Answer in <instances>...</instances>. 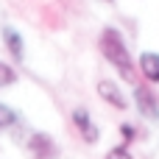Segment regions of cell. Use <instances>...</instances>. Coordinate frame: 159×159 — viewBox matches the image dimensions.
<instances>
[{
  "instance_id": "obj_7",
  "label": "cell",
  "mask_w": 159,
  "mask_h": 159,
  "mask_svg": "<svg viewBox=\"0 0 159 159\" xmlns=\"http://www.w3.org/2000/svg\"><path fill=\"white\" fill-rule=\"evenodd\" d=\"M3 45H6L8 56H11L14 61H22V59H25V45H22V36H20L17 28H11V25L3 28Z\"/></svg>"
},
{
  "instance_id": "obj_4",
  "label": "cell",
  "mask_w": 159,
  "mask_h": 159,
  "mask_svg": "<svg viewBox=\"0 0 159 159\" xmlns=\"http://www.w3.org/2000/svg\"><path fill=\"white\" fill-rule=\"evenodd\" d=\"M134 106L145 120H159V98L148 87H134Z\"/></svg>"
},
{
  "instance_id": "obj_3",
  "label": "cell",
  "mask_w": 159,
  "mask_h": 159,
  "mask_svg": "<svg viewBox=\"0 0 159 159\" xmlns=\"http://www.w3.org/2000/svg\"><path fill=\"white\" fill-rule=\"evenodd\" d=\"M28 154L34 159H56L59 157V145H56V140L50 134L36 131V134L28 137Z\"/></svg>"
},
{
  "instance_id": "obj_12",
  "label": "cell",
  "mask_w": 159,
  "mask_h": 159,
  "mask_svg": "<svg viewBox=\"0 0 159 159\" xmlns=\"http://www.w3.org/2000/svg\"><path fill=\"white\" fill-rule=\"evenodd\" d=\"M106 3H112V0H106Z\"/></svg>"
},
{
  "instance_id": "obj_6",
  "label": "cell",
  "mask_w": 159,
  "mask_h": 159,
  "mask_svg": "<svg viewBox=\"0 0 159 159\" xmlns=\"http://www.w3.org/2000/svg\"><path fill=\"white\" fill-rule=\"evenodd\" d=\"M140 75L148 84H159V53L157 50H143L140 53Z\"/></svg>"
},
{
  "instance_id": "obj_11",
  "label": "cell",
  "mask_w": 159,
  "mask_h": 159,
  "mask_svg": "<svg viewBox=\"0 0 159 159\" xmlns=\"http://www.w3.org/2000/svg\"><path fill=\"white\" fill-rule=\"evenodd\" d=\"M120 134H123V145H131V143L137 140V131H134L131 123H123V126H120Z\"/></svg>"
},
{
  "instance_id": "obj_8",
  "label": "cell",
  "mask_w": 159,
  "mask_h": 159,
  "mask_svg": "<svg viewBox=\"0 0 159 159\" xmlns=\"http://www.w3.org/2000/svg\"><path fill=\"white\" fill-rule=\"evenodd\" d=\"M20 123V115L11 109V106H6V103H0V131H6V129H11V126H17Z\"/></svg>"
},
{
  "instance_id": "obj_1",
  "label": "cell",
  "mask_w": 159,
  "mask_h": 159,
  "mask_svg": "<svg viewBox=\"0 0 159 159\" xmlns=\"http://www.w3.org/2000/svg\"><path fill=\"white\" fill-rule=\"evenodd\" d=\"M98 48H101L103 59L117 70V75H120L123 81L137 84V64H134V59H131V53H129V45H126V39H123V34H120L117 28L106 25V28L101 31V36H98Z\"/></svg>"
},
{
  "instance_id": "obj_10",
  "label": "cell",
  "mask_w": 159,
  "mask_h": 159,
  "mask_svg": "<svg viewBox=\"0 0 159 159\" xmlns=\"http://www.w3.org/2000/svg\"><path fill=\"white\" fill-rule=\"evenodd\" d=\"M103 159H134V154L129 151V145H123V143H120V145H115V148H109V151H106V157H103Z\"/></svg>"
},
{
  "instance_id": "obj_2",
  "label": "cell",
  "mask_w": 159,
  "mask_h": 159,
  "mask_svg": "<svg viewBox=\"0 0 159 159\" xmlns=\"http://www.w3.org/2000/svg\"><path fill=\"white\" fill-rule=\"evenodd\" d=\"M70 120H73V126H75V131H78V137L87 143V145H95L98 140H101V129L95 126V120H92V115L84 109V106H75L73 112H70Z\"/></svg>"
},
{
  "instance_id": "obj_5",
  "label": "cell",
  "mask_w": 159,
  "mask_h": 159,
  "mask_svg": "<svg viewBox=\"0 0 159 159\" xmlns=\"http://www.w3.org/2000/svg\"><path fill=\"white\" fill-rule=\"evenodd\" d=\"M98 95H101V101L103 103H109V106H115V109H129V98H126V92L117 87V81H112V78H101L98 81Z\"/></svg>"
},
{
  "instance_id": "obj_9",
  "label": "cell",
  "mask_w": 159,
  "mask_h": 159,
  "mask_svg": "<svg viewBox=\"0 0 159 159\" xmlns=\"http://www.w3.org/2000/svg\"><path fill=\"white\" fill-rule=\"evenodd\" d=\"M11 84H17V70H14L11 64L0 61V89H3V87H11Z\"/></svg>"
}]
</instances>
